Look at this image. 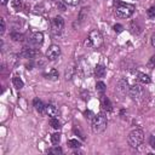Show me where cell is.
Listing matches in <instances>:
<instances>
[{"label": "cell", "instance_id": "30bf717a", "mask_svg": "<svg viewBox=\"0 0 155 155\" xmlns=\"http://www.w3.org/2000/svg\"><path fill=\"white\" fill-rule=\"evenodd\" d=\"M45 112L51 118H55V116L58 115V108L56 105H53V104H48L46 105L45 107Z\"/></svg>", "mask_w": 155, "mask_h": 155}, {"label": "cell", "instance_id": "e0dca14e", "mask_svg": "<svg viewBox=\"0 0 155 155\" xmlns=\"http://www.w3.org/2000/svg\"><path fill=\"white\" fill-rule=\"evenodd\" d=\"M12 83H13V86H15L16 87V89H22V87H23V81H22V79L21 78H18V76H15V78H13V80H12Z\"/></svg>", "mask_w": 155, "mask_h": 155}, {"label": "cell", "instance_id": "484cf974", "mask_svg": "<svg viewBox=\"0 0 155 155\" xmlns=\"http://www.w3.org/2000/svg\"><path fill=\"white\" fill-rule=\"evenodd\" d=\"M148 68H155V56H152L150 59H149V62H148Z\"/></svg>", "mask_w": 155, "mask_h": 155}, {"label": "cell", "instance_id": "7402d4cb", "mask_svg": "<svg viewBox=\"0 0 155 155\" xmlns=\"http://www.w3.org/2000/svg\"><path fill=\"white\" fill-rule=\"evenodd\" d=\"M11 38H12V40H15V41H22L24 39L23 34H19V33H12Z\"/></svg>", "mask_w": 155, "mask_h": 155}, {"label": "cell", "instance_id": "f546056e", "mask_svg": "<svg viewBox=\"0 0 155 155\" xmlns=\"http://www.w3.org/2000/svg\"><path fill=\"white\" fill-rule=\"evenodd\" d=\"M63 1L68 5H78L80 0H63Z\"/></svg>", "mask_w": 155, "mask_h": 155}, {"label": "cell", "instance_id": "cb8c5ba5", "mask_svg": "<svg viewBox=\"0 0 155 155\" xmlns=\"http://www.w3.org/2000/svg\"><path fill=\"white\" fill-rule=\"evenodd\" d=\"M80 145V142H78L76 139H69L68 141V147H70V148H79Z\"/></svg>", "mask_w": 155, "mask_h": 155}, {"label": "cell", "instance_id": "2e32d148", "mask_svg": "<svg viewBox=\"0 0 155 155\" xmlns=\"http://www.w3.org/2000/svg\"><path fill=\"white\" fill-rule=\"evenodd\" d=\"M138 80H139V83H142V84H149L150 83V78L144 73L138 74Z\"/></svg>", "mask_w": 155, "mask_h": 155}, {"label": "cell", "instance_id": "7c38bea8", "mask_svg": "<svg viewBox=\"0 0 155 155\" xmlns=\"http://www.w3.org/2000/svg\"><path fill=\"white\" fill-rule=\"evenodd\" d=\"M118 90L121 92V93H126L127 91H129V84H127V81L125 79H121L120 81L118 83Z\"/></svg>", "mask_w": 155, "mask_h": 155}, {"label": "cell", "instance_id": "ffe728a7", "mask_svg": "<svg viewBox=\"0 0 155 155\" xmlns=\"http://www.w3.org/2000/svg\"><path fill=\"white\" fill-rule=\"evenodd\" d=\"M86 18H87V9L83 8L81 11H80V13H79V19H80V22H84Z\"/></svg>", "mask_w": 155, "mask_h": 155}, {"label": "cell", "instance_id": "d6a6232c", "mask_svg": "<svg viewBox=\"0 0 155 155\" xmlns=\"http://www.w3.org/2000/svg\"><path fill=\"white\" fill-rule=\"evenodd\" d=\"M152 45L155 48V34H153V37H152Z\"/></svg>", "mask_w": 155, "mask_h": 155}, {"label": "cell", "instance_id": "83f0119b", "mask_svg": "<svg viewBox=\"0 0 155 155\" xmlns=\"http://www.w3.org/2000/svg\"><path fill=\"white\" fill-rule=\"evenodd\" d=\"M148 16L150 18H154L155 17V6H152V8L148 10Z\"/></svg>", "mask_w": 155, "mask_h": 155}, {"label": "cell", "instance_id": "8992f818", "mask_svg": "<svg viewBox=\"0 0 155 155\" xmlns=\"http://www.w3.org/2000/svg\"><path fill=\"white\" fill-rule=\"evenodd\" d=\"M61 55V49L58 45H51L49 50L46 51V57L50 61H55L56 58H58Z\"/></svg>", "mask_w": 155, "mask_h": 155}, {"label": "cell", "instance_id": "9a60e30c", "mask_svg": "<svg viewBox=\"0 0 155 155\" xmlns=\"http://www.w3.org/2000/svg\"><path fill=\"white\" fill-rule=\"evenodd\" d=\"M11 5L16 11H19V10H22V8H23V0H12Z\"/></svg>", "mask_w": 155, "mask_h": 155}, {"label": "cell", "instance_id": "44dd1931", "mask_svg": "<svg viewBox=\"0 0 155 155\" xmlns=\"http://www.w3.org/2000/svg\"><path fill=\"white\" fill-rule=\"evenodd\" d=\"M45 76L48 78V79H52V80H56V79L58 78V74H57V72H56L55 69H51V70L49 72V74H45Z\"/></svg>", "mask_w": 155, "mask_h": 155}, {"label": "cell", "instance_id": "8fae6325", "mask_svg": "<svg viewBox=\"0 0 155 155\" xmlns=\"http://www.w3.org/2000/svg\"><path fill=\"white\" fill-rule=\"evenodd\" d=\"M101 105H102V108L107 112H112L113 110V105H112L110 99L108 97H105V96H103V95H102V98H101Z\"/></svg>", "mask_w": 155, "mask_h": 155}, {"label": "cell", "instance_id": "836d02e7", "mask_svg": "<svg viewBox=\"0 0 155 155\" xmlns=\"http://www.w3.org/2000/svg\"><path fill=\"white\" fill-rule=\"evenodd\" d=\"M8 3H9V0H0V4L1 5H6Z\"/></svg>", "mask_w": 155, "mask_h": 155}, {"label": "cell", "instance_id": "6da1fadb", "mask_svg": "<svg viewBox=\"0 0 155 155\" xmlns=\"http://www.w3.org/2000/svg\"><path fill=\"white\" fill-rule=\"evenodd\" d=\"M108 120L103 113H99L92 119V131L95 133H102L107 129Z\"/></svg>", "mask_w": 155, "mask_h": 155}, {"label": "cell", "instance_id": "52a82bcc", "mask_svg": "<svg viewBox=\"0 0 155 155\" xmlns=\"http://www.w3.org/2000/svg\"><path fill=\"white\" fill-rule=\"evenodd\" d=\"M129 92H130V96L133 99H141L143 96V93H144L143 87H141L139 85H133L132 87H130Z\"/></svg>", "mask_w": 155, "mask_h": 155}, {"label": "cell", "instance_id": "f1b7e54d", "mask_svg": "<svg viewBox=\"0 0 155 155\" xmlns=\"http://www.w3.org/2000/svg\"><path fill=\"white\" fill-rule=\"evenodd\" d=\"M113 28H114V30H115L116 33H121V32L124 30V27L121 25V24H115V25L113 27Z\"/></svg>", "mask_w": 155, "mask_h": 155}, {"label": "cell", "instance_id": "603a6c76", "mask_svg": "<svg viewBox=\"0 0 155 155\" xmlns=\"http://www.w3.org/2000/svg\"><path fill=\"white\" fill-rule=\"evenodd\" d=\"M59 141H61V134L59 133H53L52 136H51V142L53 144H58Z\"/></svg>", "mask_w": 155, "mask_h": 155}, {"label": "cell", "instance_id": "5bb4252c", "mask_svg": "<svg viewBox=\"0 0 155 155\" xmlns=\"http://www.w3.org/2000/svg\"><path fill=\"white\" fill-rule=\"evenodd\" d=\"M105 73H107V70H105V67L104 65H101V64L96 65L95 74H96L97 78H104L105 76Z\"/></svg>", "mask_w": 155, "mask_h": 155}, {"label": "cell", "instance_id": "4316f807", "mask_svg": "<svg viewBox=\"0 0 155 155\" xmlns=\"http://www.w3.org/2000/svg\"><path fill=\"white\" fill-rule=\"evenodd\" d=\"M149 143H150L152 148H154V149H155V132H153V133L150 134V138H149Z\"/></svg>", "mask_w": 155, "mask_h": 155}, {"label": "cell", "instance_id": "5b68a950", "mask_svg": "<svg viewBox=\"0 0 155 155\" xmlns=\"http://www.w3.org/2000/svg\"><path fill=\"white\" fill-rule=\"evenodd\" d=\"M63 27H64V21H63V18L62 17H55L52 19V22H51V32H52V34L53 35H59L61 33H62L63 30Z\"/></svg>", "mask_w": 155, "mask_h": 155}, {"label": "cell", "instance_id": "d6986e66", "mask_svg": "<svg viewBox=\"0 0 155 155\" xmlns=\"http://www.w3.org/2000/svg\"><path fill=\"white\" fill-rule=\"evenodd\" d=\"M50 125H51L52 129H55V130L61 129V123L58 121V119H56V118H51L50 119Z\"/></svg>", "mask_w": 155, "mask_h": 155}, {"label": "cell", "instance_id": "ac0fdd59", "mask_svg": "<svg viewBox=\"0 0 155 155\" xmlns=\"http://www.w3.org/2000/svg\"><path fill=\"white\" fill-rule=\"evenodd\" d=\"M105 89H107V86H105V84L103 81H98L96 84V90H97V92L101 93V95H103V93L105 92Z\"/></svg>", "mask_w": 155, "mask_h": 155}, {"label": "cell", "instance_id": "d4e9b609", "mask_svg": "<svg viewBox=\"0 0 155 155\" xmlns=\"http://www.w3.org/2000/svg\"><path fill=\"white\" fill-rule=\"evenodd\" d=\"M49 153H50V154H56V155H59V154H62V153H63V150L61 149L59 147H53V148H51V149L49 150Z\"/></svg>", "mask_w": 155, "mask_h": 155}, {"label": "cell", "instance_id": "4dcf8cb0", "mask_svg": "<svg viewBox=\"0 0 155 155\" xmlns=\"http://www.w3.org/2000/svg\"><path fill=\"white\" fill-rule=\"evenodd\" d=\"M0 22H1V28H0V33H1V34H4V32H5V19L1 18V19H0Z\"/></svg>", "mask_w": 155, "mask_h": 155}, {"label": "cell", "instance_id": "4fadbf2b", "mask_svg": "<svg viewBox=\"0 0 155 155\" xmlns=\"http://www.w3.org/2000/svg\"><path fill=\"white\" fill-rule=\"evenodd\" d=\"M33 104H34V108L39 112V113H44L45 112V104L43 103V101L41 99H39V98H35L34 101H33Z\"/></svg>", "mask_w": 155, "mask_h": 155}, {"label": "cell", "instance_id": "7a4b0ae2", "mask_svg": "<svg viewBox=\"0 0 155 155\" xmlns=\"http://www.w3.org/2000/svg\"><path fill=\"white\" fill-rule=\"evenodd\" d=\"M115 15L120 18H129L133 15L134 12V6L131 4H125V3H119L115 6Z\"/></svg>", "mask_w": 155, "mask_h": 155}, {"label": "cell", "instance_id": "9c48e42d", "mask_svg": "<svg viewBox=\"0 0 155 155\" xmlns=\"http://www.w3.org/2000/svg\"><path fill=\"white\" fill-rule=\"evenodd\" d=\"M38 50L35 49H24L21 53H19V56H22L24 58H34L37 55H38Z\"/></svg>", "mask_w": 155, "mask_h": 155}, {"label": "cell", "instance_id": "1f68e13d", "mask_svg": "<svg viewBox=\"0 0 155 155\" xmlns=\"http://www.w3.org/2000/svg\"><path fill=\"white\" fill-rule=\"evenodd\" d=\"M58 6H59V9L62 10V11H64V10H65V6H64L62 3H58Z\"/></svg>", "mask_w": 155, "mask_h": 155}, {"label": "cell", "instance_id": "ba28073f", "mask_svg": "<svg viewBox=\"0 0 155 155\" xmlns=\"http://www.w3.org/2000/svg\"><path fill=\"white\" fill-rule=\"evenodd\" d=\"M43 41H44V34H43V33H40V32L33 33L32 37L29 38V43H30L32 45H34V46L41 45Z\"/></svg>", "mask_w": 155, "mask_h": 155}, {"label": "cell", "instance_id": "3957f363", "mask_svg": "<svg viewBox=\"0 0 155 155\" xmlns=\"http://www.w3.org/2000/svg\"><path fill=\"white\" fill-rule=\"evenodd\" d=\"M103 44V37L98 30H92L85 40V46L87 48H99Z\"/></svg>", "mask_w": 155, "mask_h": 155}, {"label": "cell", "instance_id": "277c9868", "mask_svg": "<svg viewBox=\"0 0 155 155\" xmlns=\"http://www.w3.org/2000/svg\"><path fill=\"white\" fill-rule=\"evenodd\" d=\"M129 144L132 148H138L141 144L143 143L144 141V132L142 130H133L130 134H129Z\"/></svg>", "mask_w": 155, "mask_h": 155}]
</instances>
